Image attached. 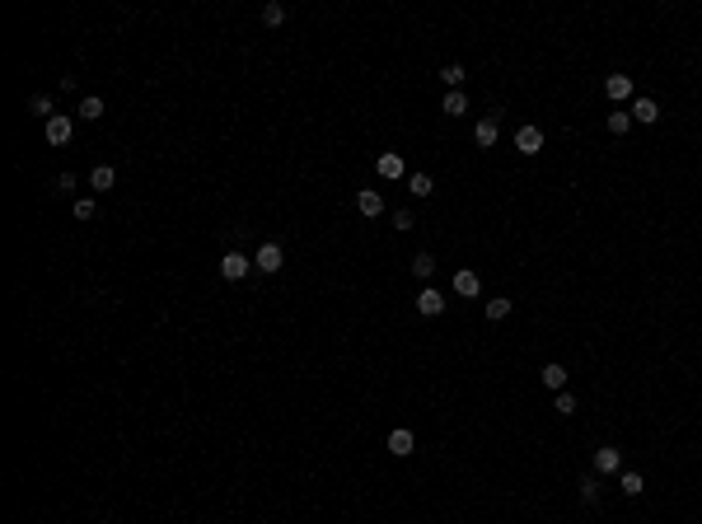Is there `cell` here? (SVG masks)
Masks as SVG:
<instances>
[{
    "mask_svg": "<svg viewBox=\"0 0 702 524\" xmlns=\"http://www.w3.org/2000/svg\"><path fill=\"white\" fill-rule=\"evenodd\" d=\"M249 272H253V258H249V253H239V248H230V253L220 258V277H225V281H244Z\"/></svg>",
    "mask_w": 702,
    "mask_h": 524,
    "instance_id": "cell-1",
    "label": "cell"
},
{
    "mask_svg": "<svg viewBox=\"0 0 702 524\" xmlns=\"http://www.w3.org/2000/svg\"><path fill=\"white\" fill-rule=\"evenodd\" d=\"M253 267L267 272V277H277L281 267H286V248H281V244H263L258 253H253Z\"/></svg>",
    "mask_w": 702,
    "mask_h": 524,
    "instance_id": "cell-2",
    "label": "cell"
},
{
    "mask_svg": "<svg viewBox=\"0 0 702 524\" xmlns=\"http://www.w3.org/2000/svg\"><path fill=\"white\" fill-rule=\"evenodd\" d=\"M75 140V122L66 117V112H57L52 122H47V145H71Z\"/></svg>",
    "mask_w": 702,
    "mask_h": 524,
    "instance_id": "cell-3",
    "label": "cell"
},
{
    "mask_svg": "<svg viewBox=\"0 0 702 524\" xmlns=\"http://www.w3.org/2000/svg\"><path fill=\"white\" fill-rule=\"evenodd\" d=\"M515 150L520 154H539L543 150V131H539V126H520V131H515Z\"/></svg>",
    "mask_w": 702,
    "mask_h": 524,
    "instance_id": "cell-4",
    "label": "cell"
},
{
    "mask_svg": "<svg viewBox=\"0 0 702 524\" xmlns=\"http://www.w3.org/2000/svg\"><path fill=\"white\" fill-rule=\"evenodd\" d=\"M356 211H360L365 220H374L379 211H384V197H379L374 187H360V192H356Z\"/></svg>",
    "mask_w": 702,
    "mask_h": 524,
    "instance_id": "cell-5",
    "label": "cell"
},
{
    "mask_svg": "<svg viewBox=\"0 0 702 524\" xmlns=\"http://www.w3.org/2000/svg\"><path fill=\"white\" fill-rule=\"evenodd\" d=\"M604 94L613 99V103H627V99H632V75H608L604 80Z\"/></svg>",
    "mask_w": 702,
    "mask_h": 524,
    "instance_id": "cell-6",
    "label": "cell"
},
{
    "mask_svg": "<svg viewBox=\"0 0 702 524\" xmlns=\"http://www.w3.org/2000/svg\"><path fill=\"white\" fill-rule=\"evenodd\" d=\"M497 136H501V122H497V117H483V122L473 126V140H478L483 150H492V145H497Z\"/></svg>",
    "mask_w": 702,
    "mask_h": 524,
    "instance_id": "cell-7",
    "label": "cell"
},
{
    "mask_svg": "<svg viewBox=\"0 0 702 524\" xmlns=\"http://www.w3.org/2000/svg\"><path fill=\"white\" fill-rule=\"evenodd\" d=\"M623 468V454L613 445H604V449H594V473H618Z\"/></svg>",
    "mask_w": 702,
    "mask_h": 524,
    "instance_id": "cell-8",
    "label": "cell"
},
{
    "mask_svg": "<svg viewBox=\"0 0 702 524\" xmlns=\"http://www.w3.org/2000/svg\"><path fill=\"white\" fill-rule=\"evenodd\" d=\"M440 309H445V300H440V291H436V286H426V291L417 295V314H426V319H436Z\"/></svg>",
    "mask_w": 702,
    "mask_h": 524,
    "instance_id": "cell-9",
    "label": "cell"
},
{
    "mask_svg": "<svg viewBox=\"0 0 702 524\" xmlns=\"http://www.w3.org/2000/svg\"><path fill=\"white\" fill-rule=\"evenodd\" d=\"M374 173H379V178H389V183H393V178H403V154H379V164H374Z\"/></svg>",
    "mask_w": 702,
    "mask_h": 524,
    "instance_id": "cell-10",
    "label": "cell"
},
{
    "mask_svg": "<svg viewBox=\"0 0 702 524\" xmlns=\"http://www.w3.org/2000/svg\"><path fill=\"white\" fill-rule=\"evenodd\" d=\"M539 379H543V388H553V393H562V388H566V370H562L557 361H548L543 370H539Z\"/></svg>",
    "mask_w": 702,
    "mask_h": 524,
    "instance_id": "cell-11",
    "label": "cell"
},
{
    "mask_svg": "<svg viewBox=\"0 0 702 524\" xmlns=\"http://www.w3.org/2000/svg\"><path fill=\"white\" fill-rule=\"evenodd\" d=\"M412 445H417V440H412V431H407V426H398V431H389V454H398V459H407V454H412Z\"/></svg>",
    "mask_w": 702,
    "mask_h": 524,
    "instance_id": "cell-12",
    "label": "cell"
},
{
    "mask_svg": "<svg viewBox=\"0 0 702 524\" xmlns=\"http://www.w3.org/2000/svg\"><path fill=\"white\" fill-rule=\"evenodd\" d=\"M632 122H646V126L660 122V103H655V99H637V103H632Z\"/></svg>",
    "mask_w": 702,
    "mask_h": 524,
    "instance_id": "cell-13",
    "label": "cell"
},
{
    "mask_svg": "<svg viewBox=\"0 0 702 524\" xmlns=\"http://www.w3.org/2000/svg\"><path fill=\"white\" fill-rule=\"evenodd\" d=\"M454 291L473 300V295H478V272H473V267H459V272H454Z\"/></svg>",
    "mask_w": 702,
    "mask_h": 524,
    "instance_id": "cell-14",
    "label": "cell"
},
{
    "mask_svg": "<svg viewBox=\"0 0 702 524\" xmlns=\"http://www.w3.org/2000/svg\"><path fill=\"white\" fill-rule=\"evenodd\" d=\"M440 112H445V117H464V112H468V99H464L459 89H450L445 99H440Z\"/></svg>",
    "mask_w": 702,
    "mask_h": 524,
    "instance_id": "cell-15",
    "label": "cell"
},
{
    "mask_svg": "<svg viewBox=\"0 0 702 524\" xmlns=\"http://www.w3.org/2000/svg\"><path fill=\"white\" fill-rule=\"evenodd\" d=\"M112 183H117V173H112V164H98V169L89 173V187H94V192H108Z\"/></svg>",
    "mask_w": 702,
    "mask_h": 524,
    "instance_id": "cell-16",
    "label": "cell"
},
{
    "mask_svg": "<svg viewBox=\"0 0 702 524\" xmlns=\"http://www.w3.org/2000/svg\"><path fill=\"white\" fill-rule=\"evenodd\" d=\"M407 192H412V197H431V192H436L431 173H412V178H407Z\"/></svg>",
    "mask_w": 702,
    "mask_h": 524,
    "instance_id": "cell-17",
    "label": "cell"
},
{
    "mask_svg": "<svg viewBox=\"0 0 702 524\" xmlns=\"http://www.w3.org/2000/svg\"><path fill=\"white\" fill-rule=\"evenodd\" d=\"M29 112H33V117H47V122H52V117H57V112H52V94H33V99H29Z\"/></svg>",
    "mask_w": 702,
    "mask_h": 524,
    "instance_id": "cell-18",
    "label": "cell"
},
{
    "mask_svg": "<svg viewBox=\"0 0 702 524\" xmlns=\"http://www.w3.org/2000/svg\"><path fill=\"white\" fill-rule=\"evenodd\" d=\"M263 24H267V29H281V24H286V5L267 0V5H263Z\"/></svg>",
    "mask_w": 702,
    "mask_h": 524,
    "instance_id": "cell-19",
    "label": "cell"
},
{
    "mask_svg": "<svg viewBox=\"0 0 702 524\" xmlns=\"http://www.w3.org/2000/svg\"><path fill=\"white\" fill-rule=\"evenodd\" d=\"M80 117H85V122H98V117H103V99H98V94H89V99L80 103Z\"/></svg>",
    "mask_w": 702,
    "mask_h": 524,
    "instance_id": "cell-20",
    "label": "cell"
},
{
    "mask_svg": "<svg viewBox=\"0 0 702 524\" xmlns=\"http://www.w3.org/2000/svg\"><path fill=\"white\" fill-rule=\"evenodd\" d=\"M618 487H623L627 496H641V492H646V478H641V473H623V478H618Z\"/></svg>",
    "mask_w": 702,
    "mask_h": 524,
    "instance_id": "cell-21",
    "label": "cell"
},
{
    "mask_svg": "<svg viewBox=\"0 0 702 524\" xmlns=\"http://www.w3.org/2000/svg\"><path fill=\"white\" fill-rule=\"evenodd\" d=\"M431 272H436V258H431V253H417V258H412V277L426 281Z\"/></svg>",
    "mask_w": 702,
    "mask_h": 524,
    "instance_id": "cell-22",
    "label": "cell"
},
{
    "mask_svg": "<svg viewBox=\"0 0 702 524\" xmlns=\"http://www.w3.org/2000/svg\"><path fill=\"white\" fill-rule=\"evenodd\" d=\"M506 314H511V300H506V295H497V300H487V319H492V323H501Z\"/></svg>",
    "mask_w": 702,
    "mask_h": 524,
    "instance_id": "cell-23",
    "label": "cell"
},
{
    "mask_svg": "<svg viewBox=\"0 0 702 524\" xmlns=\"http://www.w3.org/2000/svg\"><path fill=\"white\" fill-rule=\"evenodd\" d=\"M580 501H585V506L599 501V478H580Z\"/></svg>",
    "mask_w": 702,
    "mask_h": 524,
    "instance_id": "cell-24",
    "label": "cell"
},
{
    "mask_svg": "<svg viewBox=\"0 0 702 524\" xmlns=\"http://www.w3.org/2000/svg\"><path fill=\"white\" fill-rule=\"evenodd\" d=\"M627 126H632V112H608V131L613 136H623Z\"/></svg>",
    "mask_w": 702,
    "mask_h": 524,
    "instance_id": "cell-25",
    "label": "cell"
},
{
    "mask_svg": "<svg viewBox=\"0 0 702 524\" xmlns=\"http://www.w3.org/2000/svg\"><path fill=\"white\" fill-rule=\"evenodd\" d=\"M440 80H445L450 89H459V85H464V66H445V71H440Z\"/></svg>",
    "mask_w": 702,
    "mask_h": 524,
    "instance_id": "cell-26",
    "label": "cell"
},
{
    "mask_svg": "<svg viewBox=\"0 0 702 524\" xmlns=\"http://www.w3.org/2000/svg\"><path fill=\"white\" fill-rule=\"evenodd\" d=\"M571 412H576V398L562 388V393H557V416H571Z\"/></svg>",
    "mask_w": 702,
    "mask_h": 524,
    "instance_id": "cell-27",
    "label": "cell"
},
{
    "mask_svg": "<svg viewBox=\"0 0 702 524\" xmlns=\"http://www.w3.org/2000/svg\"><path fill=\"white\" fill-rule=\"evenodd\" d=\"M412 225H417V220H412V211H393V230H412Z\"/></svg>",
    "mask_w": 702,
    "mask_h": 524,
    "instance_id": "cell-28",
    "label": "cell"
},
{
    "mask_svg": "<svg viewBox=\"0 0 702 524\" xmlns=\"http://www.w3.org/2000/svg\"><path fill=\"white\" fill-rule=\"evenodd\" d=\"M75 220H94V201H89V197L75 201Z\"/></svg>",
    "mask_w": 702,
    "mask_h": 524,
    "instance_id": "cell-29",
    "label": "cell"
}]
</instances>
